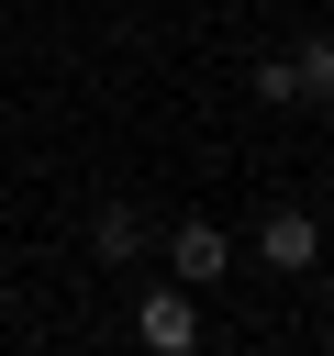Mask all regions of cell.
<instances>
[{"label":"cell","mask_w":334,"mask_h":356,"mask_svg":"<svg viewBox=\"0 0 334 356\" xmlns=\"http://www.w3.org/2000/svg\"><path fill=\"white\" fill-rule=\"evenodd\" d=\"M289 100H334V33H312L289 56Z\"/></svg>","instance_id":"obj_4"},{"label":"cell","mask_w":334,"mask_h":356,"mask_svg":"<svg viewBox=\"0 0 334 356\" xmlns=\"http://www.w3.org/2000/svg\"><path fill=\"white\" fill-rule=\"evenodd\" d=\"M256 256H267L278 278H301V267H323V234H312V211H267V222H256Z\"/></svg>","instance_id":"obj_1"},{"label":"cell","mask_w":334,"mask_h":356,"mask_svg":"<svg viewBox=\"0 0 334 356\" xmlns=\"http://www.w3.org/2000/svg\"><path fill=\"white\" fill-rule=\"evenodd\" d=\"M89 245H100L111 267H122V256H145V211H122V200H111V211L89 222Z\"/></svg>","instance_id":"obj_5"},{"label":"cell","mask_w":334,"mask_h":356,"mask_svg":"<svg viewBox=\"0 0 334 356\" xmlns=\"http://www.w3.org/2000/svg\"><path fill=\"white\" fill-rule=\"evenodd\" d=\"M323 289H334V256H323Z\"/></svg>","instance_id":"obj_6"},{"label":"cell","mask_w":334,"mask_h":356,"mask_svg":"<svg viewBox=\"0 0 334 356\" xmlns=\"http://www.w3.org/2000/svg\"><path fill=\"white\" fill-rule=\"evenodd\" d=\"M134 334H145L156 356H178V345H200V300H189V289H156V300L134 312Z\"/></svg>","instance_id":"obj_3"},{"label":"cell","mask_w":334,"mask_h":356,"mask_svg":"<svg viewBox=\"0 0 334 356\" xmlns=\"http://www.w3.org/2000/svg\"><path fill=\"white\" fill-rule=\"evenodd\" d=\"M167 267H178V289H212V278L234 267V245H223L212 222H178V234H167Z\"/></svg>","instance_id":"obj_2"}]
</instances>
